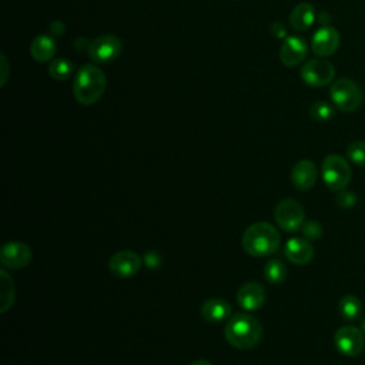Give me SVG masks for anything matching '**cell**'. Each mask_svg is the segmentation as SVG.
Masks as SVG:
<instances>
[{
	"label": "cell",
	"instance_id": "1",
	"mask_svg": "<svg viewBox=\"0 0 365 365\" xmlns=\"http://www.w3.org/2000/svg\"><path fill=\"white\" fill-rule=\"evenodd\" d=\"M225 339L238 349H251L257 346L262 336L259 321L247 312H238L228 318L224 328Z\"/></svg>",
	"mask_w": 365,
	"mask_h": 365
},
{
	"label": "cell",
	"instance_id": "4",
	"mask_svg": "<svg viewBox=\"0 0 365 365\" xmlns=\"http://www.w3.org/2000/svg\"><path fill=\"white\" fill-rule=\"evenodd\" d=\"M329 97L338 110L344 113H352L362 104L364 93L358 83L342 77L331 84Z\"/></svg>",
	"mask_w": 365,
	"mask_h": 365
},
{
	"label": "cell",
	"instance_id": "31",
	"mask_svg": "<svg viewBox=\"0 0 365 365\" xmlns=\"http://www.w3.org/2000/svg\"><path fill=\"white\" fill-rule=\"evenodd\" d=\"M191 365H211V362H208L207 359H198V361L192 362Z\"/></svg>",
	"mask_w": 365,
	"mask_h": 365
},
{
	"label": "cell",
	"instance_id": "17",
	"mask_svg": "<svg viewBox=\"0 0 365 365\" xmlns=\"http://www.w3.org/2000/svg\"><path fill=\"white\" fill-rule=\"evenodd\" d=\"M201 315L210 324H220L231 317V305L221 298H210L201 305Z\"/></svg>",
	"mask_w": 365,
	"mask_h": 365
},
{
	"label": "cell",
	"instance_id": "16",
	"mask_svg": "<svg viewBox=\"0 0 365 365\" xmlns=\"http://www.w3.org/2000/svg\"><path fill=\"white\" fill-rule=\"evenodd\" d=\"M318 177L317 165L311 160H299L295 163L291 171V181L295 188L301 191H308L312 188Z\"/></svg>",
	"mask_w": 365,
	"mask_h": 365
},
{
	"label": "cell",
	"instance_id": "5",
	"mask_svg": "<svg viewBox=\"0 0 365 365\" xmlns=\"http://www.w3.org/2000/svg\"><path fill=\"white\" fill-rule=\"evenodd\" d=\"M321 175L325 185L332 191H342L351 181V167L348 161L338 154H329L321 165Z\"/></svg>",
	"mask_w": 365,
	"mask_h": 365
},
{
	"label": "cell",
	"instance_id": "11",
	"mask_svg": "<svg viewBox=\"0 0 365 365\" xmlns=\"http://www.w3.org/2000/svg\"><path fill=\"white\" fill-rule=\"evenodd\" d=\"M33 258V252L30 247L20 241H10L1 247L0 251V262L4 268L20 269L30 264Z\"/></svg>",
	"mask_w": 365,
	"mask_h": 365
},
{
	"label": "cell",
	"instance_id": "27",
	"mask_svg": "<svg viewBox=\"0 0 365 365\" xmlns=\"http://www.w3.org/2000/svg\"><path fill=\"white\" fill-rule=\"evenodd\" d=\"M356 202V197L352 194V192H346V191H344L342 190V192L336 197V204L339 205V207H342V208H349V207H352L354 204Z\"/></svg>",
	"mask_w": 365,
	"mask_h": 365
},
{
	"label": "cell",
	"instance_id": "20",
	"mask_svg": "<svg viewBox=\"0 0 365 365\" xmlns=\"http://www.w3.org/2000/svg\"><path fill=\"white\" fill-rule=\"evenodd\" d=\"M338 312L345 321H356L362 314V304L355 295H344L338 302Z\"/></svg>",
	"mask_w": 365,
	"mask_h": 365
},
{
	"label": "cell",
	"instance_id": "30",
	"mask_svg": "<svg viewBox=\"0 0 365 365\" xmlns=\"http://www.w3.org/2000/svg\"><path fill=\"white\" fill-rule=\"evenodd\" d=\"M269 30H271L272 36H275V37H278V38H287V30H285V27H284L281 23L275 21V23L271 26Z\"/></svg>",
	"mask_w": 365,
	"mask_h": 365
},
{
	"label": "cell",
	"instance_id": "18",
	"mask_svg": "<svg viewBox=\"0 0 365 365\" xmlns=\"http://www.w3.org/2000/svg\"><path fill=\"white\" fill-rule=\"evenodd\" d=\"M315 21V9L309 3L297 4L289 14V26L297 31H304L309 29Z\"/></svg>",
	"mask_w": 365,
	"mask_h": 365
},
{
	"label": "cell",
	"instance_id": "21",
	"mask_svg": "<svg viewBox=\"0 0 365 365\" xmlns=\"http://www.w3.org/2000/svg\"><path fill=\"white\" fill-rule=\"evenodd\" d=\"M264 278L271 284H281L287 278V267L285 264L278 258H269L262 269Z\"/></svg>",
	"mask_w": 365,
	"mask_h": 365
},
{
	"label": "cell",
	"instance_id": "15",
	"mask_svg": "<svg viewBox=\"0 0 365 365\" xmlns=\"http://www.w3.org/2000/svg\"><path fill=\"white\" fill-rule=\"evenodd\" d=\"M284 254L295 265H305L314 257V248L307 238L292 237L285 242Z\"/></svg>",
	"mask_w": 365,
	"mask_h": 365
},
{
	"label": "cell",
	"instance_id": "8",
	"mask_svg": "<svg viewBox=\"0 0 365 365\" xmlns=\"http://www.w3.org/2000/svg\"><path fill=\"white\" fill-rule=\"evenodd\" d=\"M301 78L305 84L312 87H324L329 84L335 77V68L332 63L325 58H311L301 67Z\"/></svg>",
	"mask_w": 365,
	"mask_h": 365
},
{
	"label": "cell",
	"instance_id": "10",
	"mask_svg": "<svg viewBox=\"0 0 365 365\" xmlns=\"http://www.w3.org/2000/svg\"><path fill=\"white\" fill-rule=\"evenodd\" d=\"M141 265H143V259L140 258V255L130 250H123L115 252L114 255H111L108 261L110 272L114 277L121 279L131 278L133 275H135L140 271Z\"/></svg>",
	"mask_w": 365,
	"mask_h": 365
},
{
	"label": "cell",
	"instance_id": "14",
	"mask_svg": "<svg viewBox=\"0 0 365 365\" xmlns=\"http://www.w3.org/2000/svg\"><path fill=\"white\" fill-rule=\"evenodd\" d=\"M237 302L247 311H255L265 302V289L261 284L250 281L240 287L237 292Z\"/></svg>",
	"mask_w": 365,
	"mask_h": 365
},
{
	"label": "cell",
	"instance_id": "2",
	"mask_svg": "<svg viewBox=\"0 0 365 365\" xmlns=\"http://www.w3.org/2000/svg\"><path fill=\"white\" fill-rule=\"evenodd\" d=\"M241 244L244 251L251 257H268L278 250L281 244V235L272 224L267 221H258L251 224L244 231Z\"/></svg>",
	"mask_w": 365,
	"mask_h": 365
},
{
	"label": "cell",
	"instance_id": "23",
	"mask_svg": "<svg viewBox=\"0 0 365 365\" xmlns=\"http://www.w3.org/2000/svg\"><path fill=\"white\" fill-rule=\"evenodd\" d=\"M0 288H1V292H0V298H1L0 311L6 312L13 305L14 285H13V281L10 279L9 274L4 269H1V284H0Z\"/></svg>",
	"mask_w": 365,
	"mask_h": 365
},
{
	"label": "cell",
	"instance_id": "26",
	"mask_svg": "<svg viewBox=\"0 0 365 365\" xmlns=\"http://www.w3.org/2000/svg\"><path fill=\"white\" fill-rule=\"evenodd\" d=\"M301 231L304 238H307L308 241H315L322 237V225L315 220L305 221L301 227Z\"/></svg>",
	"mask_w": 365,
	"mask_h": 365
},
{
	"label": "cell",
	"instance_id": "19",
	"mask_svg": "<svg viewBox=\"0 0 365 365\" xmlns=\"http://www.w3.org/2000/svg\"><path fill=\"white\" fill-rule=\"evenodd\" d=\"M57 46L53 37L47 34H38L30 46V54L31 57L38 63L50 61L56 54Z\"/></svg>",
	"mask_w": 365,
	"mask_h": 365
},
{
	"label": "cell",
	"instance_id": "6",
	"mask_svg": "<svg viewBox=\"0 0 365 365\" xmlns=\"http://www.w3.org/2000/svg\"><path fill=\"white\" fill-rule=\"evenodd\" d=\"M274 220L281 230L287 232H295L301 230L302 224L305 222V212L298 201L285 198L275 205Z\"/></svg>",
	"mask_w": 365,
	"mask_h": 365
},
{
	"label": "cell",
	"instance_id": "29",
	"mask_svg": "<svg viewBox=\"0 0 365 365\" xmlns=\"http://www.w3.org/2000/svg\"><path fill=\"white\" fill-rule=\"evenodd\" d=\"M0 64H1V81H0V86L3 87L6 84V81L9 78V73H10L9 63H7V58H6L4 54L0 56Z\"/></svg>",
	"mask_w": 365,
	"mask_h": 365
},
{
	"label": "cell",
	"instance_id": "25",
	"mask_svg": "<svg viewBox=\"0 0 365 365\" xmlns=\"http://www.w3.org/2000/svg\"><path fill=\"white\" fill-rule=\"evenodd\" d=\"M346 157L356 165H365V141H352L346 147Z\"/></svg>",
	"mask_w": 365,
	"mask_h": 365
},
{
	"label": "cell",
	"instance_id": "13",
	"mask_svg": "<svg viewBox=\"0 0 365 365\" xmlns=\"http://www.w3.org/2000/svg\"><path fill=\"white\" fill-rule=\"evenodd\" d=\"M308 56V44L299 36H288L279 48V60L287 67H297Z\"/></svg>",
	"mask_w": 365,
	"mask_h": 365
},
{
	"label": "cell",
	"instance_id": "22",
	"mask_svg": "<svg viewBox=\"0 0 365 365\" xmlns=\"http://www.w3.org/2000/svg\"><path fill=\"white\" fill-rule=\"evenodd\" d=\"M73 73H74V64L70 60L63 58V57L54 58L48 66L50 77L54 80H58V81L67 80Z\"/></svg>",
	"mask_w": 365,
	"mask_h": 365
},
{
	"label": "cell",
	"instance_id": "24",
	"mask_svg": "<svg viewBox=\"0 0 365 365\" xmlns=\"http://www.w3.org/2000/svg\"><path fill=\"white\" fill-rule=\"evenodd\" d=\"M335 114V108L332 104L319 100V101H314L309 106V115L315 120V121H328L334 117Z\"/></svg>",
	"mask_w": 365,
	"mask_h": 365
},
{
	"label": "cell",
	"instance_id": "12",
	"mask_svg": "<svg viewBox=\"0 0 365 365\" xmlns=\"http://www.w3.org/2000/svg\"><path fill=\"white\" fill-rule=\"evenodd\" d=\"M339 43V31L332 26H322L314 33L311 40V48L318 57H328L338 50Z\"/></svg>",
	"mask_w": 365,
	"mask_h": 365
},
{
	"label": "cell",
	"instance_id": "7",
	"mask_svg": "<svg viewBox=\"0 0 365 365\" xmlns=\"http://www.w3.org/2000/svg\"><path fill=\"white\" fill-rule=\"evenodd\" d=\"M121 50L123 43L114 34H101L87 46L88 57L96 63H110L120 56Z\"/></svg>",
	"mask_w": 365,
	"mask_h": 365
},
{
	"label": "cell",
	"instance_id": "3",
	"mask_svg": "<svg viewBox=\"0 0 365 365\" xmlns=\"http://www.w3.org/2000/svg\"><path fill=\"white\" fill-rule=\"evenodd\" d=\"M106 74L94 64H84L73 83L74 98L83 106H91L100 100L106 90Z\"/></svg>",
	"mask_w": 365,
	"mask_h": 365
},
{
	"label": "cell",
	"instance_id": "32",
	"mask_svg": "<svg viewBox=\"0 0 365 365\" xmlns=\"http://www.w3.org/2000/svg\"><path fill=\"white\" fill-rule=\"evenodd\" d=\"M361 331L365 334V319L362 321V325H361Z\"/></svg>",
	"mask_w": 365,
	"mask_h": 365
},
{
	"label": "cell",
	"instance_id": "28",
	"mask_svg": "<svg viewBox=\"0 0 365 365\" xmlns=\"http://www.w3.org/2000/svg\"><path fill=\"white\" fill-rule=\"evenodd\" d=\"M144 262H145V265H147L148 268L155 269V268L161 264V257H160L157 252L150 251V252H147V254L144 255Z\"/></svg>",
	"mask_w": 365,
	"mask_h": 365
},
{
	"label": "cell",
	"instance_id": "9",
	"mask_svg": "<svg viewBox=\"0 0 365 365\" xmlns=\"http://www.w3.org/2000/svg\"><path fill=\"white\" fill-rule=\"evenodd\" d=\"M334 344L336 349L345 356H356L365 346L364 332L352 325H344L336 329L334 335Z\"/></svg>",
	"mask_w": 365,
	"mask_h": 365
}]
</instances>
